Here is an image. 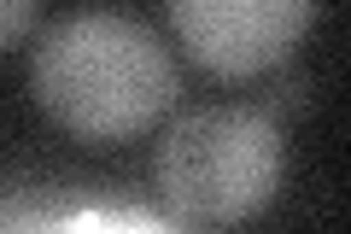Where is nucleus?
I'll return each mask as SVG.
<instances>
[{"instance_id":"1","label":"nucleus","mask_w":351,"mask_h":234,"mask_svg":"<svg viewBox=\"0 0 351 234\" xmlns=\"http://www.w3.org/2000/svg\"><path fill=\"white\" fill-rule=\"evenodd\" d=\"M36 106L76 141H129L176 100V59L129 12L82 6L41 30L29 59Z\"/></svg>"},{"instance_id":"2","label":"nucleus","mask_w":351,"mask_h":234,"mask_svg":"<svg viewBox=\"0 0 351 234\" xmlns=\"http://www.w3.org/2000/svg\"><path fill=\"white\" fill-rule=\"evenodd\" d=\"M287 176V141L263 106H199L158 141L152 182L176 222L228 229L269 211Z\"/></svg>"},{"instance_id":"3","label":"nucleus","mask_w":351,"mask_h":234,"mask_svg":"<svg viewBox=\"0 0 351 234\" xmlns=\"http://www.w3.org/2000/svg\"><path fill=\"white\" fill-rule=\"evenodd\" d=\"M316 0H170V24L193 65L217 76H258L293 59Z\"/></svg>"},{"instance_id":"4","label":"nucleus","mask_w":351,"mask_h":234,"mask_svg":"<svg viewBox=\"0 0 351 234\" xmlns=\"http://www.w3.org/2000/svg\"><path fill=\"white\" fill-rule=\"evenodd\" d=\"M36 30V0H0V53Z\"/></svg>"}]
</instances>
